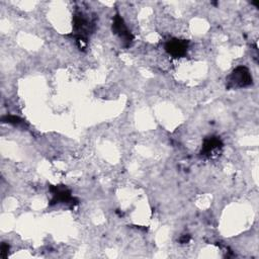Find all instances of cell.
Instances as JSON below:
<instances>
[{
	"mask_svg": "<svg viewBox=\"0 0 259 259\" xmlns=\"http://www.w3.org/2000/svg\"><path fill=\"white\" fill-rule=\"evenodd\" d=\"M112 31L122 41L123 47L127 48V47H130L132 45V42L134 40V35L128 30L126 24L124 23L122 17L119 14H115L114 17H113Z\"/></svg>",
	"mask_w": 259,
	"mask_h": 259,
	"instance_id": "cell-2",
	"label": "cell"
},
{
	"mask_svg": "<svg viewBox=\"0 0 259 259\" xmlns=\"http://www.w3.org/2000/svg\"><path fill=\"white\" fill-rule=\"evenodd\" d=\"M228 88H243L251 85L252 76L250 71L245 66H238L233 72L229 75L227 79Z\"/></svg>",
	"mask_w": 259,
	"mask_h": 259,
	"instance_id": "cell-1",
	"label": "cell"
},
{
	"mask_svg": "<svg viewBox=\"0 0 259 259\" xmlns=\"http://www.w3.org/2000/svg\"><path fill=\"white\" fill-rule=\"evenodd\" d=\"M52 190V203H60V202H70L72 201L71 192L64 186H53Z\"/></svg>",
	"mask_w": 259,
	"mask_h": 259,
	"instance_id": "cell-5",
	"label": "cell"
},
{
	"mask_svg": "<svg viewBox=\"0 0 259 259\" xmlns=\"http://www.w3.org/2000/svg\"><path fill=\"white\" fill-rule=\"evenodd\" d=\"M188 49V41L184 39L171 38L165 45L166 52L174 58H180L186 55Z\"/></svg>",
	"mask_w": 259,
	"mask_h": 259,
	"instance_id": "cell-4",
	"label": "cell"
},
{
	"mask_svg": "<svg viewBox=\"0 0 259 259\" xmlns=\"http://www.w3.org/2000/svg\"><path fill=\"white\" fill-rule=\"evenodd\" d=\"M8 250H9V246L7 244H5V243H2V245H1V252H0L2 258H6L7 257Z\"/></svg>",
	"mask_w": 259,
	"mask_h": 259,
	"instance_id": "cell-6",
	"label": "cell"
},
{
	"mask_svg": "<svg viewBox=\"0 0 259 259\" xmlns=\"http://www.w3.org/2000/svg\"><path fill=\"white\" fill-rule=\"evenodd\" d=\"M223 149V142L217 136H210L204 139L200 154L205 158H212L219 155Z\"/></svg>",
	"mask_w": 259,
	"mask_h": 259,
	"instance_id": "cell-3",
	"label": "cell"
},
{
	"mask_svg": "<svg viewBox=\"0 0 259 259\" xmlns=\"http://www.w3.org/2000/svg\"><path fill=\"white\" fill-rule=\"evenodd\" d=\"M189 241V236H184L182 239H180V242L182 243H186Z\"/></svg>",
	"mask_w": 259,
	"mask_h": 259,
	"instance_id": "cell-7",
	"label": "cell"
}]
</instances>
